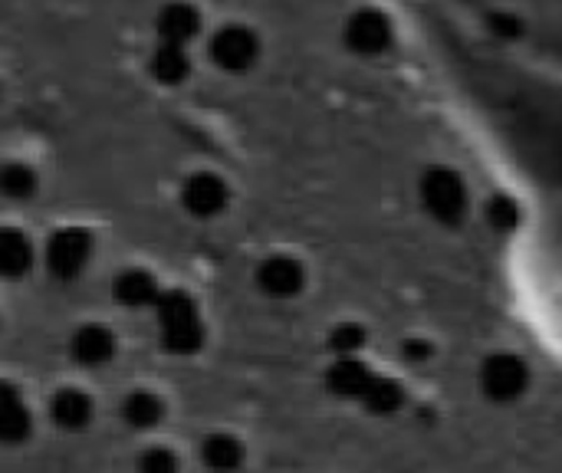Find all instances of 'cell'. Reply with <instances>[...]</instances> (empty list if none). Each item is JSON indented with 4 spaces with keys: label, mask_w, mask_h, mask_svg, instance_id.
<instances>
[{
    "label": "cell",
    "mask_w": 562,
    "mask_h": 473,
    "mask_svg": "<svg viewBox=\"0 0 562 473\" xmlns=\"http://www.w3.org/2000/svg\"><path fill=\"white\" fill-rule=\"evenodd\" d=\"M155 309H158V323H161V339H165V349L175 352V356H191L201 349L204 342V326H201V316H198V306L188 293L181 290H171V293H161L155 300Z\"/></svg>",
    "instance_id": "6da1fadb"
},
{
    "label": "cell",
    "mask_w": 562,
    "mask_h": 473,
    "mask_svg": "<svg viewBox=\"0 0 562 473\" xmlns=\"http://www.w3.org/2000/svg\"><path fill=\"white\" fill-rule=\"evenodd\" d=\"M89 254H92V240L86 230H76V227H66L59 234H53L49 247H46V267L53 277L59 280H72L86 270L89 263Z\"/></svg>",
    "instance_id": "7a4b0ae2"
},
{
    "label": "cell",
    "mask_w": 562,
    "mask_h": 473,
    "mask_svg": "<svg viewBox=\"0 0 562 473\" xmlns=\"http://www.w3.org/2000/svg\"><path fill=\"white\" fill-rule=\"evenodd\" d=\"M211 56L227 72H244L257 59V36L247 26H224L211 40Z\"/></svg>",
    "instance_id": "3957f363"
},
{
    "label": "cell",
    "mask_w": 562,
    "mask_h": 473,
    "mask_svg": "<svg viewBox=\"0 0 562 473\" xmlns=\"http://www.w3.org/2000/svg\"><path fill=\"white\" fill-rule=\"evenodd\" d=\"M181 201H184V207H188L194 217H214V214H221L224 204H227V184H224L217 174L201 171V174L188 178V184H184V191H181Z\"/></svg>",
    "instance_id": "277c9868"
},
{
    "label": "cell",
    "mask_w": 562,
    "mask_h": 473,
    "mask_svg": "<svg viewBox=\"0 0 562 473\" xmlns=\"http://www.w3.org/2000/svg\"><path fill=\"white\" fill-rule=\"evenodd\" d=\"M30 435V412L10 382H0V441L16 444Z\"/></svg>",
    "instance_id": "5b68a950"
},
{
    "label": "cell",
    "mask_w": 562,
    "mask_h": 473,
    "mask_svg": "<svg viewBox=\"0 0 562 473\" xmlns=\"http://www.w3.org/2000/svg\"><path fill=\"white\" fill-rule=\"evenodd\" d=\"M69 352H72V359L82 362V365H102V362L112 359L115 339H112V333L102 329V326H82L79 333H72Z\"/></svg>",
    "instance_id": "8992f818"
},
{
    "label": "cell",
    "mask_w": 562,
    "mask_h": 473,
    "mask_svg": "<svg viewBox=\"0 0 562 473\" xmlns=\"http://www.w3.org/2000/svg\"><path fill=\"white\" fill-rule=\"evenodd\" d=\"M201 30V16L191 3H168L161 13H158V33L165 43H188L194 40Z\"/></svg>",
    "instance_id": "52a82bcc"
},
{
    "label": "cell",
    "mask_w": 562,
    "mask_h": 473,
    "mask_svg": "<svg viewBox=\"0 0 562 473\" xmlns=\"http://www.w3.org/2000/svg\"><path fill=\"white\" fill-rule=\"evenodd\" d=\"M49 415H53V421H56L59 428H66V431H79V428H86V425H89V418H92V402H89V395H86V392L63 388V392L53 398Z\"/></svg>",
    "instance_id": "ba28073f"
},
{
    "label": "cell",
    "mask_w": 562,
    "mask_h": 473,
    "mask_svg": "<svg viewBox=\"0 0 562 473\" xmlns=\"http://www.w3.org/2000/svg\"><path fill=\"white\" fill-rule=\"evenodd\" d=\"M115 300L122 306H132V309H142V306H151L158 300V286L155 280L145 273V270H122L115 277Z\"/></svg>",
    "instance_id": "9c48e42d"
},
{
    "label": "cell",
    "mask_w": 562,
    "mask_h": 473,
    "mask_svg": "<svg viewBox=\"0 0 562 473\" xmlns=\"http://www.w3.org/2000/svg\"><path fill=\"white\" fill-rule=\"evenodd\" d=\"M188 69H191V63H188V53H184L181 43H161L155 49V56H151V76L158 82H165V86L184 82L188 79Z\"/></svg>",
    "instance_id": "30bf717a"
},
{
    "label": "cell",
    "mask_w": 562,
    "mask_h": 473,
    "mask_svg": "<svg viewBox=\"0 0 562 473\" xmlns=\"http://www.w3.org/2000/svg\"><path fill=\"white\" fill-rule=\"evenodd\" d=\"M33 263V250L20 230H0V277H23Z\"/></svg>",
    "instance_id": "8fae6325"
},
{
    "label": "cell",
    "mask_w": 562,
    "mask_h": 473,
    "mask_svg": "<svg viewBox=\"0 0 562 473\" xmlns=\"http://www.w3.org/2000/svg\"><path fill=\"white\" fill-rule=\"evenodd\" d=\"M257 280L270 296H290L300 290V267L293 260H267Z\"/></svg>",
    "instance_id": "7c38bea8"
},
{
    "label": "cell",
    "mask_w": 562,
    "mask_h": 473,
    "mask_svg": "<svg viewBox=\"0 0 562 473\" xmlns=\"http://www.w3.org/2000/svg\"><path fill=\"white\" fill-rule=\"evenodd\" d=\"M122 415H125V421H128L132 428H155V425L161 421L165 408H161V402H158L155 395H148V392H132V395L125 398V405H122Z\"/></svg>",
    "instance_id": "4fadbf2b"
},
{
    "label": "cell",
    "mask_w": 562,
    "mask_h": 473,
    "mask_svg": "<svg viewBox=\"0 0 562 473\" xmlns=\"http://www.w3.org/2000/svg\"><path fill=\"white\" fill-rule=\"evenodd\" d=\"M201 458H204V464H207V468L231 471V468H237V464H240L244 451H240V441H234V438H227V435H214V438H207V441H204Z\"/></svg>",
    "instance_id": "5bb4252c"
},
{
    "label": "cell",
    "mask_w": 562,
    "mask_h": 473,
    "mask_svg": "<svg viewBox=\"0 0 562 473\" xmlns=\"http://www.w3.org/2000/svg\"><path fill=\"white\" fill-rule=\"evenodd\" d=\"M0 191L13 201H23V198H33L36 191V174L33 168L26 165H3L0 168Z\"/></svg>",
    "instance_id": "9a60e30c"
},
{
    "label": "cell",
    "mask_w": 562,
    "mask_h": 473,
    "mask_svg": "<svg viewBox=\"0 0 562 473\" xmlns=\"http://www.w3.org/2000/svg\"><path fill=\"white\" fill-rule=\"evenodd\" d=\"M142 468H145V471H175L178 461H175L168 451H148V454L142 458Z\"/></svg>",
    "instance_id": "2e32d148"
}]
</instances>
